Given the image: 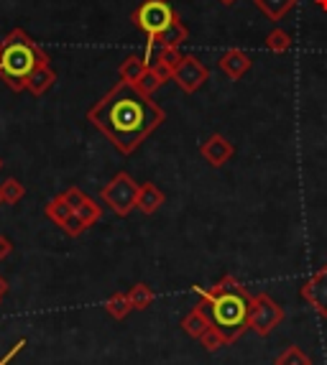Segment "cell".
I'll list each match as a JSON object with an SVG mask.
<instances>
[{"mask_svg": "<svg viewBox=\"0 0 327 365\" xmlns=\"http://www.w3.org/2000/svg\"><path fill=\"white\" fill-rule=\"evenodd\" d=\"M44 61H49V56L24 29H13L0 43V79L13 92H24L29 74Z\"/></svg>", "mask_w": 327, "mask_h": 365, "instance_id": "cell-3", "label": "cell"}, {"mask_svg": "<svg viewBox=\"0 0 327 365\" xmlns=\"http://www.w3.org/2000/svg\"><path fill=\"white\" fill-rule=\"evenodd\" d=\"M251 64H253V61H251V56L243 49H228L218 59V67L223 69V74H228L231 79H241L243 74L251 69Z\"/></svg>", "mask_w": 327, "mask_h": 365, "instance_id": "cell-10", "label": "cell"}, {"mask_svg": "<svg viewBox=\"0 0 327 365\" xmlns=\"http://www.w3.org/2000/svg\"><path fill=\"white\" fill-rule=\"evenodd\" d=\"M223 3H225V6H233V3H236V0H223Z\"/></svg>", "mask_w": 327, "mask_h": 365, "instance_id": "cell-30", "label": "cell"}, {"mask_svg": "<svg viewBox=\"0 0 327 365\" xmlns=\"http://www.w3.org/2000/svg\"><path fill=\"white\" fill-rule=\"evenodd\" d=\"M54 82H56V72L51 69L49 61H44V64H39V67L29 74V79H26V90H29L31 95H36V98H41L44 92H49L51 87H54Z\"/></svg>", "mask_w": 327, "mask_h": 365, "instance_id": "cell-11", "label": "cell"}, {"mask_svg": "<svg viewBox=\"0 0 327 365\" xmlns=\"http://www.w3.org/2000/svg\"><path fill=\"white\" fill-rule=\"evenodd\" d=\"M24 345H26V340H19V342H16V347H13L11 353H8V355H3V358H0V365H8V363H11V360L21 353V347H24Z\"/></svg>", "mask_w": 327, "mask_h": 365, "instance_id": "cell-27", "label": "cell"}, {"mask_svg": "<svg viewBox=\"0 0 327 365\" xmlns=\"http://www.w3.org/2000/svg\"><path fill=\"white\" fill-rule=\"evenodd\" d=\"M171 79H174L176 85H179V90H184L187 95H192V92H197L202 85H205L207 79H210V69H207L205 64L197 59V56L184 54L182 61L176 64Z\"/></svg>", "mask_w": 327, "mask_h": 365, "instance_id": "cell-7", "label": "cell"}, {"mask_svg": "<svg viewBox=\"0 0 327 365\" xmlns=\"http://www.w3.org/2000/svg\"><path fill=\"white\" fill-rule=\"evenodd\" d=\"M161 85H164V77L156 72V69L149 67V69H146L144 77H141V82H139V85H136V87H139V90L144 92V95H149V98H151L154 92H156Z\"/></svg>", "mask_w": 327, "mask_h": 365, "instance_id": "cell-24", "label": "cell"}, {"mask_svg": "<svg viewBox=\"0 0 327 365\" xmlns=\"http://www.w3.org/2000/svg\"><path fill=\"white\" fill-rule=\"evenodd\" d=\"M179 19L174 13V8L169 6V0H144L139 8L134 11V24L139 31L146 34V46H151L164 31L169 29L174 21Z\"/></svg>", "mask_w": 327, "mask_h": 365, "instance_id": "cell-4", "label": "cell"}, {"mask_svg": "<svg viewBox=\"0 0 327 365\" xmlns=\"http://www.w3.org/2000/svg\"><path fill=\"white\" fill-rule=\"evenodd\" d=\"M299 297H302L317 314L327 319V266H322L320 271H315V274L304 281L302 289H299Z\"/></svg>", "mask_w": 327, "mask_h": 365, "instance_id": "cell-8", "label": "cell"}, {"mask_svg": "<svg viewBox=\"0 0 327 365\" xmlns=\"http://www.w3.org/2000/svg\"><path fill=\"white\" fill-rule=\"evenodd\" d=\"M315 6L320 8V11H325V13H327V0H315Z\"/></svg>", "mask_w": 327, "mask_h": 365, "instance_id": "cell-29", "label": "cell"}, {"mask_svg": "<svg viewBox=\"0 0 327 365\" xmlns=\"http://www.w3.org/2000/svg\"><path fill=\"white\" fill-rule=\"evenodd\" d=\"M44 215H46L54 225H64V220H69L74 215V210H72V205H69L67 200L61 195H56V197H51V200L46 202V207H44Z\"/></svg>", "mask_w": 327, "mask_h": 365, "instance_id": "cell-16", "label": "cell"}, {"mask_svg": "<svg viewBox=\"0 0 327 365\" xmlns=\"http://www.w3.org/2000/svg\"><path fill=\"white\" fill-rule=\"evenodd\" d=\"M0 207H3V195H0Z\"/></svg>", "mask_w": 327, "mask_h": 365, "instance_id": "cell-31", "label": "cell"}, {"mask_svg": "<svg viewBox=\"0 0 327 365\" xmlns=\"http://www.w3.org/2000/svg\"><path fill=\"white\" fill-rule=\"evenodd\" d=\"M0 195H3V205H19L26 197V189L19 179H6L0 184Z\"/></svg>", "mask_w": 327, "mask_h": 365, "instance_id": "cell-22", "label": "cell"}, {"mask_svg": "<svg viewBox=\"0 0 327 365\" xmlns=\"http://www.w3.org/2000/svg\"><path fill=\"white\" fill-rule=\"evenodd\" d=\"M128 299H131V304H134L136 312H144L156 302V292L149 284H134L131 292H128Z\"/></svg>", "mask_w": 327, "mask_h": 365, "instance_id": "cell-18", "label": "cell"}, {"mask_svg": "<svg viewBox=\"0 0 327 365\" xmlns=\"http://www.w3.org/2000/svg\"><path fill=\"white\" fill-rule=\"evenodd\" d=\"M74 215H77V217L82 220L87 227H92V225H97V222H100V217H103V207H100L92 197L85 195V197H82V202L74 207Z\"/></svg>", "mask_w": 327, "mask_h": 365, "instance_id": "cell-17", "label": "cell"}, {"mask_svg": "<svg viewBox=\"0 0 327 365\" xmlns=\"http://www.w3.org/2000/svg\"><path fill=\"white\" fill-rule=\"evenodd\" d=\"M200 342H202V347H205L207 353H218V350H223V347H228V345H233V340L225 332H220L218 327H210L205 332V335L200 337Z\"/></svg>", "mask_w": 327, "mask_h": 365, "instance_id": "cell-21", "label": "cell"}, {"mask_svg": "<svg viewBox=\"0 0 327 365\" xmlns=\"http://www.w3.org/2000/svg\"><path fill=\"white\" fill-rule=\"evenodd\" d=\"M253 3L273 24H279L281 19H286V13H291L294 6H297V0H253Z\"/></svg>", "mask_w": 327, "mask_h": 365, "instance_id": "cell-14", "label": "cell"}, {"mask_svg": "<svg viewBox=\"0 0 327 365\" xmlns=\"http://www.w3.org/2000/svg\"><path fill=\"white\" fill-rule=\"evenodd\" d=\"M284 319V309L268 294H253L248 307V329L258 337H268Z\"/></svg>", "mask_w": 327, "mask_h": 365, "instance_id": "cell-6", "label": "cell"}, {"mask_svg": "<svg viewBox=\"0 0 327 365\" xmlns=\"http://www.w3.org/2000/svg\"><path fill=\"white\" fill-rule=\"evenodd\" d=\"M8 292V284H6V279H3V276H0V297H3V294Z\"/></svg>", "mask_w": 327, "mask_h": 365, "instance_id": "cell-28", "label": "cell"}, {"mask_svg": "<svg viewBox=\"0 0 327 365\" xmlns=\"http://www.w3.org/2000/svg\"><path fill=\"white\" fill-rule=\"evenodd\" d=\"M146 69H149V64H146L144 56L131 54V56H126V59H123V64H121V69H118V72H121V79H123V82L139 85L141 77L146 74Z\"/></svg>", "mask_w": 327, "mask_h": 365, "instance_id": "cell-15", "label": "cell"}, {"mask_svg": "<svg viewBox=\"0 0 327 365\" xmlns=\"http://www.w3.org/2000/svg\"><path fill=\"white\" fill-rule=\"evenodd\" d=\"M61 230L67 232L69 237H79V235H82V232L87 230V225H85V222H82V220L77 217V215H72V217H69V220H64V225H61Z\"/></svg>", "mask_w": 327, "mask_h": 365, "instance_id": "cell-25", "label": "cell"}, {"mask_svg": "<svg viewBox=\"0 0 327 365\" xmlns=\"http://www.w3.org/2000/svg\"><path fill=\"white\" fill-rule=\"evenodd\" d=\"M266 49L273 51V54H286L291 49V36L284 29H273L266 36Z\"/></svg>", "mask_w": 327, "mask_h": 365, "instance_id": "cell-23", "label": "cell"}, {"mask_svg": "<svg viewBox=\"0 0 327 365\" xmlns=\"http://www.w3.org/2000/svg\"><path fill=\"white\" fill-rule=\"evenodd\" d=\"M11 253H13V240L6 235H0V261H6Z\"/></svg>", "mask_w": 327, "mask_h": 365, "instance_id": "cell-26", "label": "cell"}, {"mask_svg": "<svg viewBox=\"0 0 327 365\" xmlns=\"http://www.w3.org/2000/svg\"><path fill=\"white\" fill-rule=\"evenodd\" d=\"M200 156L205 158L210 166L220 169V166H225L236 156V146H233L231 138H225V135H220V133H212L200 143Z\"/></svg>", "mask_w": 327, "mask_h": 365, "instance_id": "cell-9", "label": "cell"}, {"mask_svg": "<svg viewBox=\"0 0 327 365\" xmlns=\"http://www.w3.org/2000/svg\"><path fill=\"white\" fill-rule=\"evenodd\" d=\"M139 192H141V184L131 174L121 171V174H116V177L100 189V200H103V205H108L110 212H116L118 217H128L136 210Z\"/></svg>", "mask_w": 327, "mask_h": 365, "instance_id": "cell-5", "label": "cell"}, {"mask_svg": "<svg viewBox=\"0 0 327 365\" xmlns=\"http://www.w3.org/2000/svg\"><path fill=\"white\" fill-rule=\"evenodd\" d=\"M164 192L156 187L154 182H146L141 184V192H139V202H136V210H141L144 215H154L159 207L164 205Z\"/></svg>", "mask_w": 327, "mask_h": 365, "instance_id": "cell-13", "label": "cell"}, {"mask_svg": "<svg viewBox=\"0 0 327 365\" xmlns=\"http://www.w3.org/2000/svg\"><path fill=\"white\" fill-rule=\"evenodd\" d=\"M194 292L200 294V307L205 309L212 327L225 332L233 342L248 329L251 294L236 276H225L210 289L194 287Z\"/></svg>", "mask_w": 327, "mask_h": 365, "instance_id": "cell-2", "label": "cell"}, {"mask_svg": "<svg viewBox=\"0 0 327 365\" xmlns=\"http://www.w3.org/2000/svg\"><path fill=\"white\" fill-rule=\"evenodd\" d=\"M0 169H3V158H0Z\"/></svg>", "mask_w": 327, "mask_h": 365, "instance_id": "cell-32", "label": "cell"}, {"mask_svg": "<svg viewBox=\"0 0 327 365\" xmlns=\"http://www.w3.org/2000/svg\"><path fill=\"white\" fill-rule=\"evenodd\" d=\"M105 312H108L113 319H126L131 312H134V304H131V299H128V292H118L113 294V297H108V302H105Z\"/></svg>", "mask_w": 327, "mask_h": 365, "instance_id": "cell-19", "label": "cell"}, {"mask_svg": "<svg viewBox=\"0 0 327 365\" xmlns=\"http://www.w3.org/2000/svg\"><path fill=\"white\" fill-rule=\"evenodd\" d=\"M164 118H166L164 110L149 95H144L139 87L123 79L87 110V120L123 156L134 153L161 125Z\"/></svg>", "mask_w": 327, "mask_h": 365, "instance_id": "cell-1", "label": "cell"}, {"mask_svg": "<svg viewBox=\"0 0 327 365\" xmlns=\"http://www.w3.org/2000/svg\"><path fill=\"white\" fill-rule=\"evenodd\" d=\"M179 327H182L189 337L200 340V337L205 335V332L212 327V324H210V319H207L205 309H202V307L197 304V307H192V309H189L187 314H184V319H182V324H179Z\"/></svg>", "mask_w": 327, "mask_h": 365, "instance_id": "cell-12", "label": "cell"}, {"mask_svg": "<svg viewBox=\"0 0 327 365\" xmlns=\"http://www.w3.org/2000/svg\"><path fill=\"white\" fill-rule=\"evenodd\" d=\"M273 365H312V358H309L307 353H302L299 345H289L276 355Z\"/></svg>", "mask_w": 327, "mask_h": 365, "instance_id": "cell-20", "label": "cell"}]
</instances>
